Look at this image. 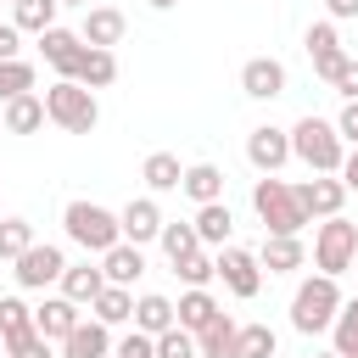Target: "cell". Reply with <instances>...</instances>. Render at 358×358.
Masks as SVG:
<instances>
[{"instance_id":"6da1fadb","label":"cell","mask_w":358,"mask_h":358,"mask_svg":"<svg viewBox=\"0 0 358 358\" xmlns=\"http://www.w3.org/2000/svg\"><path fill=\"white\" fill-rule=\"evenodd\" d=\"M291 162H302L308 173H341V162H347V140L336 134V117L302 112V117L291 123Z\"/></svg>"},{"instance_id":"7a4b0ae2","label":"cell","mask_w":358,"mask_h":358,"mask_svg":"<svg viewBox=\"0 0 358 358\" xmlns=\"http://www.w3.org/2000/svg\"><path fill=\"white\" fill-rule=\"evenodd\" d=\"M252 213L263 224V235H302L313 218L296 201V185H285L280 173H257L252 179Z\"/></svg>"},{"instance_id":"3957f363","label":"cell","mask_w":358,"mask_h":358,"mask_svg":"<svg viewBox=\"0 0 358 358\" xmlns=\"http://www.w3.org/2000/svg\"><path fill=\"white\" fill-rule=\"evenodd\" d=\"M341 302H347V296H341V280L308 274V280L291 291V330H296V336H330Z\"/></svg>"},{"instance_id":"277c9868","label":"cell","mask_w":358,"mask_h":358,"mask_svg":"<svg viewBox=\"0 0 358 358\" xmlns=\"http://www.w3.org/2000/svg\"><path fill=\"white\" fill-rule=\"evenodd\" d=\"M62 229H67V241H73V246H84L90 257H106V252L123 241L117 213H112V207H101V201H84V196H73V201L62 207Z\"/></svg>"},{"instance_id":"5b68a950","label":"cell","mask_w":358,"mask_h":358,"mask_svg":"<svg viewBox=\"0 0 358 358\" xmlns=\"http://www.w3.org/2000/svg\"><path fill=\"white\" fill-rule=\"evenodd\" d=\"M352 263H358V224L347 213L313 224V274L341 280V274H352Z\"/></svg>"},{"instance_id":"8992f818","label":"cell","mask_w":358,"mask_h":358,"mask_svg":"<svg viewBox=\"0 0 358 358\" xmlns=\"http://www.w3.org/2000/svg\"><path fill=\"white\" fill-rule=\"evenodd\" d=\"M45 117H50L56 129H67V134H90V129L101 123V101H95V90H84V84H73V78H56V84L45 90Z\"/></svg>"},{"instance_id":"52a82bcc","label":"cell","mask_w":358,"mask_h":358,"mask_svg":"<svg viewBox=\"0 0 358 358\" xmlns=\"http://www.w3.org/2000/svg\"><path fill=\"white\" fill-rule=\"evenodd\" d=\"M11 274H17V285H22V291L62 285V274H67V252H62V246H50V241H34V246L11 263Z\"/></svg>"},{"instance_id":"ba28073f","label":"cell","mask_w":358,"mask_h":358,"mask_svg":"<svg viewBox=\"0 0 358 358\" xmlns=\"http://www.w3.org/2000/svg\"><path fill=\"white\" fill-rule=\"evenodd\" d=\"M213 263H218V280H224V291L229 296H241V302H252L257 291H263V263H257V252H246V246H224V252H213Z\"/></svg>"},{"instance_id":"9c48e42d","label":"cell","mask_w":358,"mask_h":358,"mask_svg":"<svg viewBox=\"0 0 358 358\" xmlns=\"http://www.w3.org/2000/svg\"><path fill=\"white\" fill-rule=\"evenodd\" d=\"M347 185H341V173H308L302 185H296V201H302V213L313 218V224H324V218H341V207H347Z\"/></svg>"},{"instance_id":"30bf717a","label":"cell","mask_w":358,"mask_h":358,"mask_svg":"<svg viewBox=\"0 0 358 358\" xmlns=\"http://www.w3.org/2000/svg\"><path fill=\"white\" fill-rule=\"evenodd\" d=\"M302 45H308V62H313V73H319L324 84H336V73H341V62H347V50H341V34H336V22H330V17H324V22H308Z\"/></svg>"},{"instance_id":"8fae6325","label":"cell","mask_w":358,"mask_h":358,"mask_svg":"<svg viewBox=\"0 0 358 358\" xmlns=\"http://www.w3.org/2000/svg\"><path fill=\"white\" fill-rule=\"evenodd\" d=\"M246 162L257 173H280L291 162V129H274V123H257L246 134Z\"/></svg>"},{"instance_id":"7c38bea8","label":"cell","mask_w":358,"mask_h":358,"mask_svg":"<svg viewBox=\"0 0 358 358\" xmlns=\"http://www.w3.org/2000/svg\"><path fill=\"white\" fill-rule=\"evenodd\" d=\"M84 39H78V28H50V34H39V56L56 67V78H78V67H84Z\"/></svg>"},{"instance_id":"4fadbf2b","label":"cell","mask_w":358,"mask_h":358,"mask_svg":"<svg viewBox=\"0 0 358 358\" xmlns=\"http://www.w3.org/2000/svg\"><path fill=\"white\" fill-rule=\"evenodd\" d=\"M78 324H84V308H78V302H67L62 291H56V296H39V308H34V330H39L45 341L62 347Z\"/></svg>"},{"instance_id":"5bb4252c","label":"cell","mask_w":358,"mask_h":358,"mask_svg":"<svg viewBox=\"0 0 358 358\" xmlns=\"http://www.w3.org/2000/svg\"><path fill=\"white\" fill-rule=\"evenodd\" d=\"M117 224H123V241H134V246H145V241H157L162 235V207H157V196H134V201H123L117 207Z\"/></svg>"},{"instance_id":"9a60e30c","label":"cell","mask_w":358,"mask_h":358,"mask_svg":"<svg viewBox=\"0 0 358 358\" xmlns=\"http://www.w3.org/2000/svg\"><path fill=\"white\" fill-rule=\"evenodd\" d=\"M241 90H246L252 101H280V95H285V62H280V56H252V62L241 67Z\"/></svg>"},{"instance_id":"2e32d148","label":"cell","mask_w":358,"mask_h":358,"mask_svg":"<svg viewBox=\"0 0 358 358\" xmlns=\"http://www.w3.org/2000/svg\"><path fill=\"white\" fill-rule=\"evenodd\" d=\"M123 28H129V17L117 6H90L84 22H78V39L95 45V50H112V45H123Z\"/></svg>"},{"instance_id":"e0dca14e","label":"cell","mask_w":358,"mask_h":358,"mask_svg":"<svg viewBox=\"0 0 358 358\" xmlns=\"http://www.w3.org/2000/svg\"><path fill=\"white\" fill-rule=\"evenodd\" d=\"M173 324H179V302H173V296H162V291H140V296H134V330H140V336L157 341V336L173 330Z\"/></svg>"},{"instance_id":"ac0fdd59","label":"cell","mask_w":358,"mask_h":358,"mask_svg":"<svg viewBox=\"0 0 358 358\" xmlns=\"http://www.w3.org/2000/svg\"><path fill=\"white\" fill-rule=\"evenodd\" d=\"M257 263L268 274H296V268H308V246H302V235H263Z\"/></svg>"},{"instance_id":"d6986e66","label":"cell","mask_w":358,"mask_h":358,"mask_svg":"<svg viewBox=\"0 0 358 358\" xmlns=\"http://www.w3.org/2000/svg\"><path fill=\"white\" fill-rule=\"evenodd\" d=\"M196 241L207 246V252H224L229 246V235H235V213H229V201H207V207H196Z\"/></svg>"},{"instance_id":"ffe728a7","label":"cell","mask_w":358,"mask_h":358,"mask_svg":"<svg viewBox=\"0 0 358 358\" xmlns=\"http://www.w3.org/2000/svg\"><path fill=\"white\" fill-rule=\"evenodd\" d=\"M0 123H6V134H39L50 117H45V95L34 90V95H17V101H6L0 106Z\"/></svg>"},{"instance_id":"44dd1931","label":"cell","mask_w":358,"mask_h":358,"mask_svg":"<svg viewBox=\"0 0 358 358\" xmlns=\"http://www.w3.org/2000/svg\"><path fill=\"white\" fill-rule=\"evenodd\" d=\"M140 179H145V196H168V190L185 185V162H179L173 151H151V157L140 162Z\"/></svg>"},{"instance_id":"7402d4cb","label":"cell","mask_w":358,"mask_h":358,"mask_svg":"<svg viewBox=\"0 0 358 358\" xmlns=\"http://www.w3.org/2000/svg\"><path fill=\"white\" fill-rule=\"evenodd\" d=\"M101 274H106V285H134V280L145 274V246H134V241H117V246L101 257Z\"/></svg>"},{"instance_id":"603a6c76","label":"cell","mask_w":358,"mask_h":358,"mask_svg":"<svg viewBox=\"0 0 358 358\" xmlns=\"http://www.w3.org/2000/svg\"><path fill=\"white\" fill-rule=\"evenodd\" d=\"M106 291V274H101V263H67V274H62V296L67 302H78V308H90L95 296Z\"/></svg>"},{"instance_id":"cb8c5ba5","label":"cell","mask_w":358,"mask_h":358,"mask_svg":"<svg viewBox=\"0 0 358 358\" xmlns=\"http://www.w3.org/2000/svg\"><path fill=\"white\" fill-rule=\"evenodd\" d=\"M196 358H241V324L229 313H218L201 336H196Z\"/></svg>"},{"instance_id":"d4e9b609","label":"cell","mask_w":358,"mask_h":358,"mask_svg":"<svg viewBox=\"0 0 358 358\" xmlns=\"http://www.w3.org/2000/svg\"><path fill=\"white\" fill-rule=\"evenodd\" d=\"M112 347H117L112 330H106L101 319H84V324L62 341V358H112Z\"/></svg>"},{"instance_id":"484cf974","label":"cell","mask_w":358,"mask_h":358,"mask_svg":"<svg viewBox=\"0 0 358 358\" xmlns=\"http://www.w3.org/2000/svg\"><path fill=\"white\" fill-rule=\"evenodd\" d=\"M179 190H185L196 207H207V201H224V168H218V162H190Z\"/></svg>"},{"instance_id":"4316f807","label":"cell","mask_w":358,"mask_h":358,"mask_svg":"<svg viewBox=\"0 0 358 358\" xmlns=\"http://www.w3.org/2000/svg\"><path fill=\"white\" fill-rule=\"evenodd\" d=\"M90 319H101L106 330L129 324V319H134V291H129V285H106V291L90 302Z\"/></svg>"},{"instance_id":"83f0119b","label":"cell","mask_w":358,"mask_h":358,"mask_svg":"<svg viewBox=\"0 0 358 358\" xmlns=\"http://www.w3.org/2000/svg\"><path fill=\"white\" fill-rule=\"evenodd\" d=\"M28 336H39V330H34V308H28L22 296H0V341H6V352H11L17 341H28Z\"/></svg>"},{"instance_id":"f1b7e54d","label":"cell","mask_w":358,"mask_h":358,"mask_svg":"<svg viewBox=\"0 0 358 358\" xmlns=\"http://www.w3.org/2000/svg\"><path fill=\"white\" fill-rule=\"evenodd\" d=\"M218 313H224V308H218V296H213V291H185V296H179V324H185L190 336H201Z\"/></svg>"},{"instance_id":"f546056e","label":"cell","mask_w":358,"mask_h":358,"mask_svg":"<svg viewBox=\"0 0 358 358\" xmlns=\"http://www.w3.org/2000/svg\"><path fill=\"white\" fill-rule=\"evenodd\" d=\"M56 11H62V0H17V6H11V22L39 39V34L56 28Z\"/></svg>"},{"instance_id":"4dcf8cb0","label":"cell","mask_w":358,"mask_h":358,"mask_svg":"<svg viewBox=\"0 0 358 358\" xmlns=\"http://www.w3.org/2000/svg\"><path fill=\"white\" fill-rule=\"evenodd\" d=\"M330 352L358 358V296L341 302V313H336V324H330Z\"/></svg>"},{"instance_id":"1f68e13d","label":"cell","mask_w":358,"mask_h":358,"mask_svg":"<svg viewBox=\"0 0 358 358\" xmlns=\"http://www.w3.org/2000/svg\"><path fill=\"white\" fill-rule=\"evenodd\" d=\"M112 78H117V56L90 45V50H84V67H78V78H73V84H84V90H106Z\"/></svg>"},{"instance_id":"d6a6232c","label":"cell","mask_w":358,"mask_h":358,"mask_svg":"<svg viewBox=\"0 0 358 358\" xmlns=\"http://www.w3.org/2000/svg\"><path fill=\"white\" fill-rule=\"evenodd\" d=\"M173 274L185 280V291H207V285L218 280V263H213V252L201 246V252H190V257H179V263H173Z\"/></svg>"},{"instance_id":"836d02e7","label":"cell","mask_w":358,"mask_h":358,"mask_svg":"<svg viewBox=\"0 0 358 358\" xmlns=\"http://www.w3.org/2000/svg\"><path fill=\"white\" fill-rule=\"evenodd\" d=\"M34 84H39V73H34V62H0V106L6 101H17V95H34Z\"/></svg>"},{"instance_id":"e575fe53","label":"cell","mask_w":358,"mask_h":358,"mask_svg":"<svg viewBox=\"0 0 358 358\" xmlns=\"http://www.w3.org/2000/svg\"><path fill=\"white\" fill-rule=\"evenodd\" d=\"M157 246H162V257H168V263H179V257H190V252H201V241H196V224H162Z\"/></svg>"},{"instance_id":"d590c367","label":"cell","mask_w":358,"mask_h":358,"mask_svg":"<svg viewBox=\"0 0 358 358\" xmlns=\"http://www.w3.org/2000/svg\"><path fill=\"white\" fill-rule=\"evenodd\" d=\"M34 246V224L28 218H0V263H17Z\"/></svg>"},{"instance_id":"8d00e7d4","label":"cell","mask_w":358,"mask_h":358,"mask_svg":"<svg viewBox=\"0 0 358 358\" xmlns=\"http://www.w3.org/2000/svg\"><path fill=\"white\" fill-rule=\"evenodd\" d=\"M274 352H280L274 324H241V358H274Z\"/></svg>"},{"instance_id":"74e56055","label":"cell","mask_w":358,"mask_h":358,"mask_svg":"<svg viewBox=\"0 0 358 358\" xmlns=\"http://www.w3.org/2000/svg\"><path fill=\"white\" fill-rule=\"evenodd\" d=\"M157 358H196V336H190L185 324L162 330V336H157Z\"/></svg>"},{"instance_id":"f35d334b","label":"cell","mask_w":358,"mask_h":358,"mask_svg":"<svg viewBox=\"0 0 358 358\" xmlns=\"http://www.w3.org/2000/svg\"><path fill=\"white\" fill-rule=\"evenodd\" d=\"M112 358H157V341H151V336H140V330H129V336H117Z\"/></svg>"},{"instance_id":"ab89813d","label":"cell","mask_w":358,"mask_h":358,"mask_svg":"<svg viewBox=\"0 0 358 358\" xmlns=\"http://www.w3.org/2000/svg\"><path fill=\"white\" fill-rule=\"evenodd\" d=\"M341 101H358V56H347L341 62V73H336V84H330Z\"/></svg>"},{"instance_id":"60d3db41","label":"cell","mask_w":358,"mask_h":358,"mask_svg":"<svg viewBox=\"0 0 358 358\" xmlns=\"http://www.w3.org/2000/svg\"><path fill=\"white\" fill-rule=\"evenodd\" d=\"M336 134H341L347 145H358V101H341V112H336Z\"/></svg>"},{"instance_id":"b9f144b4","label":"cell","mask_w":358,"mask_h":358,"mask_svg":"<svg viewBox=\"0 0 358 358\" xmlns=\"http://www.w3.org/2000/svg\"><path fill=\"white\" fill-rule=\"evenodd\" d=\"M17 56H22V28L0 22V62H17Z\"/></svg>"},{"instance_id":"7bdbcfd3","label":"cell","mask_w":358,"mask_h":358,"mask_svg":"<svg viewBox=\"0 0 358 358\" xmlns=\"http://www.w3.org/2000/svg\"><path fill=\"white\" fill-rule=\"evenodd\" d=\"M50 347H56V341H45V336H28V341H17L6 358H56Z\"/></svg>"},{"instance_id":"ee69618b","label":"cell","mask_w":358,"mask_h":358,"mask_svg":"<svg viewBox=\"0 0 358 358\" xmlns=\"http://www.w3.org/2000/svg\"><path fill=\"white\" fill-rule=\"evenodd\" d=\"M341 185L358 196V145H347V162H341Z\"/></svg>"},{"instance_id":"f6af8a7d","label":"cell","mask_w":358,"mask_h":358,"mask_svg":"<svg viewBox=\"0 0 358 358\" xmlns=\"http://www.w3.org/2000/svg\"><path fill=\"white\" fill-rule=\"evenodd\" d=\"M324 11H330V22H347V17H358V0H324Z\"/></svg>"},{"instance_id":"bcb514c9","label":"cell","mask_w":358,"mask_h":358,"mask_svg":"<svg viewBox=\"0 0 358 358\" xmlns=\"http://www.w3.org/2000/svg\"><path fill=\"white\" fill-rule=\"evenodd\" d=\"M145 6H151V11H173L179 0H145Z\"/></svg>"},{"instance_id":"7dc6e473","label":"cell","mask_w":358,"mask_h":358,"mask_svg":"<svg viewBox=\"0 0 358 358\" xmlns=\"http://www.w3.org/2000/svg\"><path fill=\"white\" fill-rule=\"evenodd\" d=\"M62 6H84V11H90V0H62Z\"/></svg>"},{"instance_id":"c3c4849f","label":"cell","mask_w":358,"mask_h":358,"mask_svg":"<svg viewBox=\"0 0 358 358\" xmlns=\"http://www.w3.org/2000/svg\"><path fill=\"white\" fill-rule=\"evenodd\" d=\"M313 358H341V352H313Z\"/></svg>"},{"instance_id":"681fc988","label":"cell","mask_w":358,"mask_h":358,"mask_svg":"<svg viewBox=\"0 0 358 358\" xmlns=\"http://www.w3.org/2000/svg\"><path fill=\"white\" fill-rule=\"evenodd\" d=\"M0 358H6V341H0Z\"/></svg>"},{"instance_id":"f907efd6","label":"cell","mask_w":358,"mask_h":358,"mask_svg":"<svg viewBox=\"0 0 358 358\" xmlns=\"http://www.w3.org/2000/svg\"><path fill=\"white\" fill-rule=\"evenodd\" d=\"M352 274H358V263H352Z\"/></svg>"},{"instance_id":"816d5d0a","label":"cell","mask_w":358,"mask_h":358,"mask_svg":"<svg viewBox=\"0 0 358 358\" xmlns=\"http://www.w3.org/2000/svg\"><path fill=\"white\" fill-rule=\"evenodd\" d=\"M6 6H17V0H6Z\"/></svg>"}]
</instances>
